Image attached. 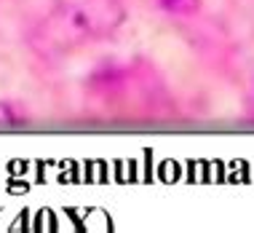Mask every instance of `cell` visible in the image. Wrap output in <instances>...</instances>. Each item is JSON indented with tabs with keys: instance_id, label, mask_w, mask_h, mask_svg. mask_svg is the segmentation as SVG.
Listing matches in <instances>:
<instances>
[{
	"instance_id": "7a4b0ae2",
	"label": "cell",
	"mask_w": 254,
	"mask_h": 233,
	"mask_svg": "<svg viewBox=\"0 0 254 233\" xmlns=\"http://www.w3.org/2000/svg\"><path fill=\"white\" fill-rule=\"evenodd\" d=\"M158 5L174 16H193L201 11V0H158Z\"/></svg>"
},
{
	"instance_id": "6da1fadb",
	"label": "cell",
	"mask_w": 254,
	"mask_h": 233,
	"mask_svg": "<svg viewBox=\"0 0 254 233\" xmlns=\"http://www.w3.org/2000/svg\"><path fill=\"white\" fill-rule=\"evenodd\" d=\"M121 19V8L113 0H80L54 11L35 30L32 46L43 54H64L91 38L105 35Z\"/></svg>"
},
{
	"instance_id": "3957f363",
	"label": "cell",
	"mask_w": 254,
	"mask_h": 233,
	"mask_svg": "<svg viewBox=\"0 0 254 233\" xmlns=\"http://www.w3.org/2000/svg\"><path fill=\"white\" fill-rule=\"evenodd\" d=\"M22 123V118L16 115V110L8 105V102H0V129H13Z\"/></svg>"
}]
</instances>
